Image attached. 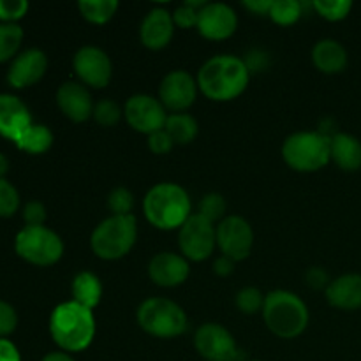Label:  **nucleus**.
Here are the masks:
<instances>
[{"label":"nucleus","mask_w":361,"mask_h":361,"mask_svg":"<svg viewBox=\"0 0 361 361\" xmlns=\"http://www.w3.org/2000/svg\"><path fill=\"white\" fill-rule=\"evenodd\" d=\"M80 13L92 23H106L118 9L116 0H80Z\"/></svg>","instance_id":"bb28decb"},{"label":"nucleus","mask_w":361,"mask_h":361,"mask_svg":"<svg viewBox=\"0 0 361 361\" xmlns=\"http://www.w3.org/2000/svg\"><path fill=\"white\" fill-rule=\"evenodd\" d=\"M53 341L63 351L78 353L92 344L95 335V319L90 309L76 302H67L56 307L49 319Z\"/></svg>","instance_id":"f03ea898"},{"label":"nucleus","mask_w":361,"mask_h":361,"mask_svg":"<svg viewBox=\"0 0 361 361\" xmlns=\"http://www.w3.org/2000/svg\"><path fill=\"white\" fill-rule=\"evenodd\" d=\"M53 145L51 130L41 123H32L16 141V147L28 154H44Z\"/></svg>","instance_id":"393cba45"},{"label":"nucleus","mask_w":361,"mask_h":361,"mask_svg":"<svg viewBox=\"0 0 361 361\" xmlns=\"http://www.w3.org/2000/svg\"><path fill=\"white\" fill-rule=\"evenodd\" d=\"M16 324H18L16 310H14L9 303L0 300V337H6V335L13 334Z\"/></svg>","instance_id":"4c0bfd02"},{"label":"nucleus","mask_w":361,"mask_h":361,"mask_svg":"<svg viewBox=\"0 0 361 361\" xmlns=\"http://www.w3.org/2000/svg\"><path fill=\"white\" fill-rule=\"evenodd\" d=\"M150 279L162 288H175L189 277V263L185 257L173 252H161L148 264Z\"/></svg>","instance_id":"f3484780"},{"label":"nucleus","mask_w":361,"mask_h":361,"mask_svg":"<svg viewBox=\"0 0 361 361\" xmlns=\"http://www.w3.org/2000/svg\"><path fill=\"white\" fill-rule=\"evenodd\" d=\"M226 212V201L221 194H207L200 203V214L210 222L219 221Z\"/></svg>","instance_id":"473e14b6"},{"label":"nucleus","mask_w":361,"mask_h":361,"mask_svg":"<svg viewBox=\"0 0 361 361\" xmlns=\"http://www.w3.org/2000/svg\"><path fill=\"white\" fill-rule=\"evenodd\" d=\"M28 11L27 0H0V21L14 23L23 18Z\"/></svg>","instance_id":"e433bc0d"},{"label":"nucleus","mask_w":361,"mask_h":361,"mask_svg":"<svg viewBox=\"0 0 361 361\" xmlns=\"http://www.w3.org/2000/svg\"><path fill=\"white\" fill-rule=\"evenodd\" d=\"M23 219L27 222V226L30 228H37V226H42L46 221V210L41 203L37 201H32L27 207L23 208Z\"/></svg>","instance_id":"ea45409f"},{"label":"nucleus","mask_w":361,"mask_h":361,"mask_svg":"<svg viewBox=\"0 0 361 361\" xmlns=\"http://www.w3.org/2000/svg\"><path fill=\"white\" fill-rule=\"evenodd\" d=\"M143 210L150 224L159 229H176L190 217L189 194L176 183H159L145 196Z\"/></svg>","instance_id":"7ed1b4c3"},{"label":"nucleus","mask_w":361,"mask_h":361,"mask_svg":"<svg viewBox=\"0 0 361 361\" xmlns=\"http://www.w3.org/2000/svg\"><path fill=\"white\" fill-rule=\"evenodd\" d=\"M178 245L183 256L189 259H207L217 245V229L214 228V222L204 219L201 214H192L180 228Z\"/></svg>","instance_id":"1a4fd4ad"},{"label":"nucleus","mask_w":361,"mask_h":361,"mask_svg":"<svg viewBox=\"0 0 361 361\" xmlns=\"http://www.w3.org/2000/svg\"><path fill=\"white\" fill-rule=\"evenodd\" d=\"M120 116H122V111H120L118 104L109 101V99H104V101L95 104L94 118L97 120V123H101V126L104 127L115 126V123L120 120Z\"/></svg>","instance_id":"f704fd0d"},{"label":"nucleus","mask_w":361,"mask_h":361,"mask_svg":"<svg viewBox=\"0 0 361 361\" xmlns=\"http://www.w3.org/2000/svg\"><path fill=\"white\" fill-rule=\"evenodd\" d=\"M270 16L271 20L281 25L295 23L302 16V4L296 0H279V2L271 4Z\"/></svg>","instance_id":"c756f323"},{"label":"nucleus","mask_w":361,"mask_h":361,"mask_svg":"<svg viewBox=\"0 0 361 361\" xmlns=\"http://www.w3.org/2000/svg\"><path fill=\"white\" fill-rule=\"evenodd\" d=\"M207 6V2H185L182 7L175 11L173 14V21L183 28H190L196 25L197 27V16H200L201 7Z\"/></svg>","instance_id":"c9c22d12"},{"label":"nucleus","mask_w":361,"mask_h":361,"mask_svg":"<svg viewBox=\"0 0 361 361\" xmlns=\"http://www.w3.org/2000/svg\"><path fill=\"white\" fill-rule=\"evenodd\" d=\"M108 207L113 215H130V210L134 207V196L130 194V190L118 187L109 194Z\"/></svg>","instance_id":"72a5a7b5"},{"label":"nucleus","mask_w":361,"mask_h":361,"mask_svg":"<svg viewBox=\"0 0 361 361\" xmlns=\"http://www.w3.org/2000/svg\"><path fill=\"white\" fill-rule=\"evenodd\" d=\"M271 0H247V2H243V6L247 7V9L254 11V13H259V14H270V9H271Z\"/></svg>","instance_id":"37998d69"},{"label":"nucleus","mask_w":361,"mask_h":361,"mask_svg":"<svg viewBox=\"0 0 361 361\" xmlns=\"http://www.w3.org/2000/svg\"><path fill=\"white\" fill-rule=\"evenodd\" d=\"M30 126L32 118L27 106L14 95L0 94V134L16 143Z\"/></svg>","instance_id":"a211bd4d"},{"label":"nucleus","mask_w":361,"mask_h":361,"mask_svg":"<svg viewBox=\"0 0 361 361\" xmlns=\"http://www.w3.org/2000/svg\"><path fill=\"white\" fill-rule=\"evenodd\" d=\"M267 326L281 338H295L305 331L309 324L307 305L289 291H271L263 305Z\"/></svg>","instance_id":"20e7f679"},{"label":"nucleus","mask_w":361,"mask_h":361,"mask_svg":"<svg viewBox=\"0 0 361 361\" xmlns=\"http://www.w3.org/2000/svg\"><path fill=\"white\" fill-rule=\"evenodd\" d=\"M136 235L137 226L133 215H111L92 233V250L101 259H120L133 249Z\"/></svg>","instance_id":"39448f33"},{"label":"nucleus","mask_w":361,"mask_h":361,"mask_svg":"<svg viewBox=\"0 0 361 361\" xmlns=\"http://www.w3.org/2000/svg\"><path fill=\"white\" fill-rule=\"evenodd\" d=\"M23 41V30L16 23H0V62L16 55Z\"/></svg>","instance_id":"cd10ccee"},{"label":"nucleus","mask_w":361,"mask_h":361,"mask_svg":"<svg viewBox=\"0 0 361 361\" xmlns=\"http://www.w3.org/2000/svg\"><path fill=\"white\" fill-rule=\"evenodd\" d=\"M214 270L217 275H222V277H226V275H229L233 271V259L228 256H222L219 257L217 261H215L214 264Z\"/></svg>","instance_id":"c03bdc74"},{"label":"nucleus","mask_w":361,"mask_h":361,"mask_svg":"<svg viewBox=\"0 0 361 361\" xmlns=\"http://www.w3.org/2000/svg\"><path fill=\"white\" fill-rule=\"evenodd\" d=\"M73 296L74 302L80 305L87 307V309H94L102 296V288L99 279L90 271H81L76 275L73 282Z\"/></svg>","instance_id":"b1692460"},{"label":"nucleus","mask_w":361,"mask_h":361,"mask_svg":"<svg viewBox=\"0 0 361 361\" xmlns=\"http://www.w3.org/2000/svg\"><path fill=\"white\" fill-rule=\"evenodd\" d=\"M126 118L130 127L150 136V134L164 129L168 115H166V108L162 106V102H159L157 99L137 94L127 101Z\"/></svg>","instance_id":"f8f14e48"},{"label":"nucleus","mask_w":361,"mask_h":361,"mask_svg":"<svg viewBox=\"0 0 361 361\" xmlns=\"http://www.w3.org/2000/svg\"><path fill=\"white\" fill-rule=\"evenodd\" d=\"M56 102L67 118L74 122H83L88 116L94 115V102L87 88L74 81H67L56 92Z\"/></svg>","instance_id":"6ab92c4d"},{"label":"nucleus","mask_w":361,"mask_h":361,"mask_svg":"<svg viewBox=\"0 0 361 361\" xmlns=\"http://www.w3.org/2000/svg\"><path fill=\"white\" fill-rule=\"evenodd\" d=\"M137 323L154 337L173 338L185 331L187 316L171 300L148 298L137 309Z\"/></svg>","instance_id":"0eeeda50"},{"label":"nucleus","mask_w":361,"mask_h":361,"mask_svg":"<svg viewBox=\"0 0 361 361\" xmlns=\"http://www.w3.org/2000/svg\"><path fill=\"white\" fill-rule=\"evenodd\" d=\"M236 305L243 314H256L257 310H263L264 296L259 289L245 288L236 295Z\"/></svg>","instance_id":"2f4dec72"},{"label":"nucleus","mask_w":361,"mask_h":361,"mask_svg":"<svg viewBox=\"0 0 361 361\" xmlns=\"http://www.w3.org/2000/svg\"><path fill=\"white\" fill-rule=\"evenodd\" d=\"M314 63L319 71L326 74L341 73L348 66V51L344 46L335 39H323L314 46Z\"/></svg>","instance_id":"5701e85b"},{"label":"nucleus","mask_w":361,"mask_h":361,"mask_svg":"<svg viewBox=\"0 0 361 361\" xmlns=\"http://www.w3.org/2000/svg\"><path fill=\"white\" fill-rule=\"evenodd\" d=\"M14 249L18 256L23 257L28 263L37 264V267H49L62 257L63 243L56 233L44 226H37V228L25 226L18 233Z\"/></svg>","instance_id":"6e6552de"},{"label":"nucleus","mask_w":361,"mask_h":361,"mask_svg":"<svg viewBox=\"0 0 361 361\" xmlns=\"http://www.w3.org/2000/svg\"><path fill=\"white\" fill-rule=\"evenodd\" d=\"M307 284L312 286L314 289H321L324 288V286H330V281H328V274L324 270H321V268H312V270H309V274H307Z\"/></svg>","instance_id":"a19ab883"},{"label":"nucleus","mask_w":361,"mask_h":361,"mask_svg":"<svg viewBox=\"0 0 361 361\" xmlns=\"http://www.w3.org/2000/svg\"><path fill=\"white\" fill-rule=\"evenodd\" d=\"M74 71L90 87L102 88L111 80V60L95 46H85L74 55Z\"/></svg>","instance_id":"ddd939ff"},{"label":"nucleus","mask_w":361,"mask_h":361,"mask_svg":"<svg viewBox=\"0 0 361 361\" xmlns=\"http://www.w3.org/2000/svg\"><path fill=\"white\" fill-rule=\"evenodd\" d=\"M194 345H196L197 353L208 361H236L240 358L235 338L221 324H203L196 331Z\"/></svg>","instance_id":"9b49d317"},{"label":"nucleus","mask_w":361,"mask_h":361,"mask_svg":"<svg viewBox=\"0 0 361 361\" xmlns=\"http://www.w3.org/2000/svg\"><path fill=\"white\" fill-rule=\"evenodd\" d=\"M164 130L171 136L173 143L187 145L196 137L197 122L187 113H175V115L168 116Z\"/></svg>","instance_id":"a878e982"},{"label":"nucleus","mask_w":361,"mask_h":361,"mask_svg":"<svg viewBox=\"0 0 361 361\" xmlns=\"http://www.w3.org/2000/svg\"><path fill=\"white\" fill-rule=\"evenodd\" d=\"M18 207H20V194L6 178H2L0 180V217H11L16 214Z\"/></svg>","instance_id":"7c9ffc66"},{"label":"nucleus","mask_w":361,"mask_h":361,"mask_svg":"<svg viewBox=\"0 0 361 361\" xmlns=\"http://www.w3.org/2000/svg\"><path fill=\"white\" fill-rule=\"evenodd\" d=\"M46 67H48V59L41 49H27L11 63L7 81L14 88L30 87L44 76Z\"/></svg>","instance_id":"dca6fc26"},{"label":"nucleus","mask_w":361,"mask_h":361,"mask_svg":"<svg viewBox=\"0 0 361 361\" xmlns=\"http://www.w3.org/2000/svg\"><path fill=\"white\" fill-rule=\"evenodd\" d=\"M42 361H74L71 358L69 355H66V353H49V355H46Z\"/></svg>","instance_id":"a18cd8bd"},{"label":"nucleus","mask_w":361,"mask_h":361,"mask_svg":"<svg viewBox=\"0 0 361 361\" xmlns=\"http://www.w3.org/2000/svg\"><path fill=\"white\" fill-rule=\"evenodd\" d=\"M312 6L321 16L330 21L344 20L349 11L353 9L351 0H316Z\"/></svg>","instance_id":"c85d7f7f"},{"label":"nucleus","mask_w":361,"mask_h":361,"mask_svg":"<svg viewBox=\"0 0 361 361\" xmlns=\"http://www.w3.org/2000/svg\"><path fill=\"white\" fill-rule=\"evenodd\" d=\"M254 233L249 222L242 217H226L217 226V245L222 254L233 261H242L252 250Z\"/></svg>","instance_id":"9d476101"},{"label":"nucleus","mask_w":361,"mask_h":361,"mask_svg":"<svg viewBox=\"0 0 361 361\" xmlns=\"http://www.w3.org/2000/svg\"><path fill=\"white\" fill-rule=\"evenodd\" d=\"M173 145L175 143H173L171 136H169L164 129L157 130V133L148 136V147H150V150L154 152V154H159V155L168 154V152L173 148Z\"/></svg>","instance_id":"58836bf2"},{"label":"nucleus","mask_w":361,"mask_h":361,"mask_svg":"<svg viewBox=\"0 0 361 361\" xmlns=\"http://www.w3.org/2000/svg\"><path fill=\"white\" fill-rule=\"evenodd\" d=\"M159 94L164 108L182 111L196 101V81L187 71H173L164 76Z\"/></svg>","instance_id":"4468645a"},{"label":"nucleus","mask_w":361,"mask_h":361,"mask_svg":"<svg viewBox=\"0 0 361 361\" xmlns=\"http://www.w3.org/2000/svg\"><path fill=\"white\" fill-rule=\"evenodd\" d=\"M331 159L344 171H356L361 168V141L351 134L338 133L330 137Z\"/></svg>","instance_id":"4be33fe9"},{"label":"nucleus","mask_w":361,"mask_h":361,"mask_svg":"<svg viewBox=\"0 0 361 361\" xmlns=\"http://www.w3.org/2000/svg\"><path fill=\"white\" fill-rule=\"evenodd\" d=\"M238 18L235 11L221 2L207 4L200 9L197 16V30L208 39H226L235 34Z\"/></svg>","instance_id":"2eb2a0df"},{"label":"nucleus","mask_w":361,"mask_h":361,"mask_svg":"<svg viewBox=\"0 0 361 361\" xmlns=\"http://www.w3.org/2000/svg\"><path fill=\"white\" fill-rule=\"evenodd\" d=\"M0 361H21L16 345L6 338H0Z\"/></svg>","instance_id":"79ce46f5"},{"label":"nucleus","mask_w":361,"mask_h":361,"mask_svg":"<svg viewBox=\"0 0 361 361\" xmlns=\"http://www.w3.org/2000/svg\"><path fill=\"white\" fill-rule=\"evenodd\" d=\"M326 298L337 309H361V275L348 274L331 281L326 288Z\"/></svg>","instance_id":"412c9836"},{"label":"nucleus","mask_w":361,"mask_h":361,"mask_svg":"<svg viewBox=\"0 0 361 361\" xmlns=\"http://www.w3.org/2000/svg\"><path fill=\"white\" fill-rule=\"evenodd\" d=\"M173 25L175 21H173L171 14L162 7H155L145 16L143 23H141V41L150 49L164 48L173 37Z\"/></svg>","instance_id":"aec40b11"},{"label":"nucleus","mask_w":361,"mask_h":361,"mask_svg":"<svg viewBox=\"0 0 361 361\" xmlns=\"http://www.w3.org/2000/svg\"><path fill=\"white\" fill-rule=\"evenodd\" d=\"M7 168H9V161H7V159H6V155L0 154V180H2L4 176H6Z\"/></svg>","instance_id":"49530a36"},{"label":"nucleus","mask_w":361,"mask_h":361,"mask_svg":"<svg viewBox=\"0 0 361 361\" xmlns=\"http://www.w3.org/2000/svg\"><path fill=\"white\" fill-rule=\"evenodd\" d=\"M282 155L296 171H317L331 159L330 136L323 133H296L284 141Z\"/></svg>","instance_id":"423d86ee"},{"label":"nucleus","mask_w":361,"mask_h":361,"mask_svg":"<svg viewBox=\"0 0 361 361\" xmlns=\"http://www.w3.org/2000/svg\"><path fill=\"white\" fill-rule=\"evenodd\" d=\"M250 71L235 55H217L203 63L197 74V85L214 101H231L249 85Z\"/></svg>","instance_id":"f257e3e1"}]
</instances>
